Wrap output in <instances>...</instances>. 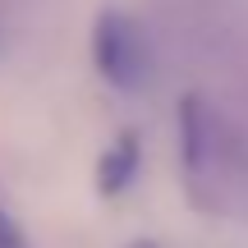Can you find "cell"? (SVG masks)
Here are the masks:
<instances>
[{
  "mask_svg": "<svg viewBox=\"0 0 248 248\" xmlns=\"http://www.w3.org/2000/svg\"><path fill=\"white\" fill-rule=\"evenodd\" d=\"M124 248H161L156 239H133V244H124Z\"/></svg>",
  "mask_w": 248,
  "mask_h": 248,
  "instance_id": "obj_4",
  "label": "cell"
},
{
  "mask_svg": "<svg viewBox=\"0 0 248 248\" xmlns=\"http://www.w3.org/2000/svg\"><path fill=\"white\" fill-rule=\"evenodd\" d=\"M92 64L120 92H138L152 78V42L147 28L124 9H101L92 23Z\"/></svg>",
  "mask_w": 248,
  "mask_h": 248,
  "instance_id": "obj_1",
  "label": "cell"
},
{
  "mask_svg": "<svg viewBox=\"0 0 248 248\" xmlns=\"http://www.w3.org/2000/svg\"><path fill=\"white\" fill-rule=\"evenodd\" d=\"M0 248H28V234H23V225L9 216V207L0 202Z\"/></svg>",
  "mask_w": 248,
  "mask_h": 248,
  "instance_id": "obj_3",
  "label": "cell"
},
{
  "mask_svg": "<svg viewBox=\"0 0 248 248\" xmlns=\"http://www.w3.org/2000/svg\"><path fill=\"white\" fill-rule=\"evenodd\" d=\"M138 170H142V142H138V133H120V138L101 152V161H97V193L101 198H120L124 188L138 179Z\"/></svg>",
  "mask_w": 248,
  "mask_h": 248,
  "instance_id": "obj_2",
  "label": "cell"
}]
</instances>
